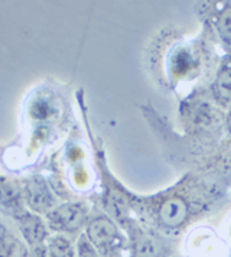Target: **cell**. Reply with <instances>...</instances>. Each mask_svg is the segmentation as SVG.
<instances>
[{
	"instance_id": "1",
	"label": "cell",
	"mask_w": 231,
	"mask_h": 257,
	"mask_svg": "<svg viewBox=\"0 0 231 257\" xmlns=\"http://www.w3.org/2000/svg\"><path fill=\"white\" fill-rule=\"evenodd\" d=\"M87 218V208L78 202H69L48 214L49 225L59 231H75Z\"/></svg>"
},
{
	"instance_id": "2",
	"label": "cell",
	"mask_w": 231,
	"mask_h": 257,
	"mask_svg": "<svg viewBox=\"0 0 231 257\" xmlns=\"http://www.w3.org/2000/svg\"><path fill=\"white\" fill-rule=\"evenodd\" d=\"M117 237H119L117 227L114 225V222L108 220L107 217H98L88 224L87 238L90 240L92 245L98 248L111 247L117 240Z\"/></svg>"
},
{
	"instance_id": "3",
	"label": "cell",
	"mask_w": 231,
	"mask_h": 257,
	"mask_svg": "<svg viewBox=\"0 0 231 257\" xmlns=\"http://www.w3.org/2000/svg\"><path fill=\"white\" fill-rule=\"evenodd\" d=\"M26 197L28 204L32 207V210L38 212H48L55 202L46 182L41 178H34L28 182Z\"/></svg>"
},
{
	"instance_id": "4",
	"label": "cell",
	"mask_w": 231,
	"mask_h": 257,
	"mask_svg": "<svg viewBox=\"0 0 231 257\" xmlns=\"http://www.w3.org/2000/svg\"><path fill=\"white\" fill-rule=\"evenodd\" d=\"M188 217V205L184 199L179 197H172L166 199L159 208V218L166 227H179L184 224Z\"/></svg>"
},
{
	"instance_id": "5",
	"label": "cell",
	"mask_w": 231,
	"mask_h": 257,
	"mask_svg": "<svg viewBox=\"0 0 231 257\" xmlns=\"http://www.w3.org/2000/svg\"><path fill=\"white\" fill-rule=\"evenodd\" d=\"M61 111V105L55 97H51L49 94L39 95L34 100L31 105V116L38 121H51Z\"/></svg>"
},
{
	"instance_id": "6",
	"label": "cell",
	"mask_w": 231,
	"mask_h": 257,
	"mask_svg": "<svg viewBox=\"0 0 231 257\" xmlns=\"http://www.w3.org/2000/svg\"><path fill=\"white\" fill-rule=\"evenodd\" d=\"M19 228L28 240V243L32 245L41 244L46 237L45 225L42 220L32 214H25L19 218Z\"/></svg>"
},
{
	"instance_id": "7",
	"label": "cell",
	"mask_w": 231,
	"mask_h": 257,
	"mask_svg": "<svg viewBox=\"0 0 231 257\" xmlns=\"http://www.w3.org/2000/svg\"><path fill=\"white\" fill-rule=\"evenodd\" d=\"M135 256L136 257H162L163 247L155 237L142 234L135 240Z\"/></svg>"
},
{
	"instance_id": "8",
	"label": "cell",
	"mask_w": 231,
	"mask_h": 257,
	"mask_svg": "<svg viewBox=\"0 0 231 257\" xmlns=\"http://www.w3.org/2000/svg\"><path fill=\"white\" fill-rule=\"evenodd\" d=\"M46 251L49 257H74V248L71 243L61 235L49 240Z\"/></svg>"
},
{
	"instance_id": "9",
	"label": "cell",
	"mask_w": 231,
	"mask_h": 257,
	"mask_svg": "<svg viewBox=\"0 0 231 257\" xmlns=\"http://www.w3.org/2000/svg\"><path fill=\"white\" fill-rule=\"evenodd\" d=\"M217 90L221 98L231 101V68L224 70L218 75L217 80Z\"/></svg>"
},
{
	"instance_id": "10",
	"label": "cell",
	"mask_w": 231,
	"mask_h": 257,
	"mask_svg": "<svg viewBox=\"0 0 231 257\" xmlns=\"http://www.w3.org/2000/svg\"><path fill=\"white\" fill-rule=\"evenodd\" d=\"M18 199V191L8 179L0 176V202H13Z\"/></svg>"
},
{
	"instance_id": "11",
	"label": "cell",
	"mask_w": 231,
	"mask_h": 257,
	"mask_svg": "<svg viewBox=\"0 0 231 257\" xmlns=\"http://www.w3.org/2000/svg\"><path fill=\"white\" fill-rule=\"evenodd\" d=\"M22 245L19 244L16 240H8L0 245V257H23Z\"/></svg>"
},
{
	"instance_id": "12",
	"label": "cell",
	"mask_w": 231,
	"mask_h": 257,
	"mask_svg": "<svg viewBox=\"0 0 231 257\" xmlns=\"http://www.w3.org/2000/svg\"><path fill=\"white\" fill-rule=\"evenodd\" d=\"M218 31L219 35L225 42L231 44V9L225 11L219 16L218 19Z\"/></svg>"
},
{
	"instance_id": "13",
	"label": "cell",
	"mask_w": 231,
	"mask_h": 257,
	"mask_svg": "<svg viewBox=\"0 0 231 257\" xmlns=\"http://www.w3.org/2000/svg\"><path fill=\"white\" fill-rule=\"evenodd\" d=\"M78 257H100L94 250V245L90 243L88 238L81 237L78 241Z\"/></svg>"
},
{
	"instance_id": "14",
	"label": "cell",
	"mask_w": 231,
	"mask_h": 257,
	"mask_svg": "<svg viewBox=\"0 0 231 257\" xmlns=\"http://www.w3.org/2000/svg\"><path fill=\"white\" fill-rule=\"evenodd\" d=\"M28 257H45V256H44V251L38 247V248H35L34 251H32V253H31Z\"/></svg>"
},
{
	"instance_id": "15",
	"label": "cell",
	"mask_w": 231,
	"mask_h": 257,
	"mask_svg": "<svg viewBox=\"0 0 231 257\" xmlns=\"http://www.w3.org/2000/svg\"><path fill=\"white\" fill-rule=\"evenodd\" d=\"M224 169H225V172H227V174H231V158L227 159V162H225V165H224Z\"/></svg>"
},
{
	"instance_id": "16",
	"label": "cell",
	"mask_w": 231,
	"mask_h": 257,
	"mask_svg": "<svg viewBox=\"0 0 231 257\" xmlns=\"http://www.w3.org/2000/svg\"><path fill=\"white\" fill-rule=\"evenodd\" d=\"M228 128H230V132H231V114L230 117H228Z\"/></svg>"
}]
</instances>
